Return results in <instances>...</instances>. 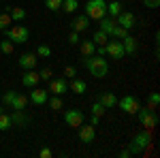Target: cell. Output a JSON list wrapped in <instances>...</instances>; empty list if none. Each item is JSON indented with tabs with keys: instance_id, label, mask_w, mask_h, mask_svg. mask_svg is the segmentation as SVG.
<instances>
[{
	"instance_id": "1",
	"label": "cell",
	"mask_w": 160,
	"mask_h": 158,
	"mask_svg": "<svg viewBox=\"0 0 160 158\" xmlns=\"http://www.w3.org/2000/svg\"><path fill=\"white\" fill-rule=\"evenodd\" d=\"M83 66L90 71V75H94L98 79H102L105 75L109 73V62L105 60V56H96V54L83 58Z\"/></svg>"
},
{
	"instance_id": "2",
	"label": "cell",
	"mask_w": 160,
	"mask_h": 158,
	"mask_svg": "<svg viewBox=\"0 0 160 158\" xmlns=\"http://www.w3.org/2000/svg\"><path fill=\"white\" fill-rule=\"evenodd\" d=\"M149 143H152V133L145 128V130H141L132 137V141L128 143V150H130V154H141L143 150L149 147Z\"/></svg>"
},
{
	"instance_id": "3",
	"label": "cell",
	"mask_w": 160,
	"mask_h": 158,
	"mask_svg": "<svg viewBox=\"0 0 160 158\" xmlns=\"http://www.w3.org/2000/svg\"><path fill=\"white\" fill-rule=\"evenodd\" d=\"M4 34L7 38L11 41V43H17V45H24L28 43V37H30V30L26 28L24 24H15V26H9L7 30H4Z\"/></svg>"
},
{
	"instance_id": "4",
	"label": "cell",
	"mask_w": 160,
	"mask_h": 158,
	"mask_svg": "<svg viewBox=\"0 0 160 158\" xmlns=\"http://www.w3.org/2000/svg\"><path fill=\"white\" fill-rule=\"evenodd\" d=\"M83 9H86L88 19L98 22L100 17H105V15H107V0H88Z\"/></svg>"
},
{
	"instance_id": "5",
	"label": "cell",
	"mask_w": 160,
	"mask_h": 158,
	"mask_svg": "<svg viewBox=\"0 0 160 158\" xmlns=\"http://www.w3.org/2000/svg\"><path fill=\"white\" fill-rule=\"evenodd\" d=\"M137 118H139V122H141V126H145L148 130H152L154 126H158V115H156V111L148 109V107H139Z\"/></svg>"
},
{
	"instance_id": "6",
	"label": "cell",
	"mask_w": 160,
	"mask_h": 158,
	"mask_svg": "<svg viewBox=\"0 0 160 158\" xmlns=\"http://www.w3.org/2000/svg\"><path fill=\"white\" fill-rule=\"evenodd\" d=\"M118 105H120V109H122L124 113H137V111H139V107H141L139 98L132 96V94H126V96H122L120 100H118Z\"/></svg>"
},
{
	"instance_id": "7",
	"label": "cell",
	"mask_w": 160,
	"mask_h": 158,
	"mask_svg": "<svg viewBox=\"0 0 160 158\" xmlns=\"http://www.w3.org/2000/svg\"><path fill=\"white\" fill-rule=\"evenodd\" d=\"M105 49H107V56H109V58H113V60H122L124 56H126V54H124V47H122V41H118V38L107 41Z\"/></svg>"
},
{
	"instance_id": "8",
	"label": "cell",
	"mask_w": 160,
	"mask_h": 158,
	"mask_svg": "<svg viewBox=\"0 0 160 158\" xmlns=\"http://www.w3.org/2000/svg\"><path fill=\"white\" fill-rule=\"evenodd\" d=\"M64 122H66L71 128H79V126L86 122V115L79 109H68V111H64Z\"/></svg>"
},
{
	"instance_id": "9",
	"label": "cell",
	"mask_w": 160,
	"mask_h": 158,
	"mask_svg": "<svg viewBox=\"0 0 160 158\" xmlns=\"http://www.w3.org/2000/svg\"><path fill=\"white\" fill-rule=\"evenodd\" d=\"M115 24L118 26H122V28H126V30H132L137 26V17H135V13H130V11H120V15L115 17Z\"/></svg>"
},
{
	"instance_id": "10",
	"label": "cell",
	"mask_w": 160,
	"mask_h": 158,
	"mask_svg": "<svg viewBox=\"0 0 160 158\" xmlns=\"http://www.w3.org/2000/svg\"><path fill=\"white\" fill-rule=\"evenodd\" d=\"M96 139V126L92 124H81L79 126V141L81 143H92Z\"/></svg>"
},
{
	"instance_id": "11",
	"label": "cell",
	"mask_w": 160,
	"mask_h": 158,
	"mask_svg": "<svg viewBox=\"0 0 160 158\" xmlns=\"http://www.w3.org/2000/svg\"><path fill=\"white\" fill-rule=\"evenodd\" d=\"M66 90H68V84H66L64 77H60V79H49V92H51V94L62 96Z\"/></svg>"
},
{
	"instance_id": "12",
	"label": "cell",
	"mask_w": 160,
	"mask_h": 158,
	"mask_svg": "<svg viewBox=\"0 0 160 158\" xmlns=\"http://www.w3.org/2000/svg\"><path fill=\"white\" fill-rule=\"evenodd\" d=\"M17 62H19V66H22L24 71H30V69H34V66H37L38 56H37V54H30V51H28V54H22Z\"/></svg>"
},
{
	"instance_id": "13",
	"label": "cell",
	"mask_w": 160,
	"mask_h": 158,
	"mask_svg": "<svg viewBox=\"0 0 160 158\" xmlns=\"http://www.w3.org/2000/svg\"><path fill=\"white\" fill-rule=\"evenodd\" d=\"M11 124H15L17 128H26L28 124H30V115H26L24 111H13L11 113Z\"/></svg>"
},
{
	"instance_id": "14",
	"label": "cell",
	"mask_w": 160,
	"mask_h": 158,
	"mask_svg": "<svg viewBox=\"0 0 160 158\" xmlns=\"http://www.w3.org/2000/svg\"><path fill=\"white\" fill-rule=\"evenodd\" d=\"M47 98H49V92H45V90H41V88H32V92H30V100L34 103V105H45L47 103Z\"/></svg>"
},
{
	"instance_id": "15",
	"label": "cell",
	"mask_w": 160,
	"mask_h": 158,
	"mask_svg": "<svg viewBox=\"0 0 160 158\" xmlns=\"http://www.w3.org/2000/svg\"><path fill=\"white\" fill-rule=\"evenodd\" d=\"M71 28H73L75 32H83V30H88V28H90V19H88L86 13L79 15V17H75L73 22H71Z\"/></svg>"
},
{
	"instance_id": "16",
	"label": "cell",
	"mask_w": 160,
	"mask_h": 158,
	"mask_svg": "<svg viewBox=\"0 0 160 158\" xmlns=\"http://www.w3.org/2000/svg\"><path fill=\"white\" fill-rule=\"evenodd\" d=\"M38 81H41V77H38V73H34V69L26 71L24 77H22V84H24L26 88H37Z\"/></svg>"
},
{
	"instance_id": "17",
	"label": "cell",
	"mask_w": 160,
	"mask_h": 158,
	"mask_svg": "<svg viewBox=\"0 0 160 158\" xmlns=\"http://www.w3.org/2000/svg\"><path fill=\"white\" fill-rule=\"evenodd\" d=\"M79 45V51H81V56L88 58V56H94L96 54V43L90 38V41H81V43H77Z\"/></svg>"
},
{
	"instance_id": "18",
	"label": "cell",
	"mask_w": 160,
	"mask_h": 158,
	"mask_svg": "<svg viewBox=\"0 0 160 158\" xmlns=\"http://www.w3.org/2000/svg\"><path fill=\"white\" fill-rule=\"evenodd\" d=\"M98 100L105 105V109H113V107L118 105V96H115L113 92H100Z\"/></svg>"
},
{
	"instance_id": "19",
	"label": "cell",
	"mask_w": 160,
	"mask_h": 158,
	"mask_svg": "<svg viewBox=\"0 0 160 158\" xmlns=\"http://www.w3.org/2000/svg\"><path fill=\"white\" fill-rule=\"evenodd\" d=\"M122 47H124V54L135 56V54H137V38L130 37V34H126V37L122 38Z\"/></svg>"
},
{
	"instance_id": "20",
	"label": "cell",
	"mask_w": 160,
	"mask_h": 158,
	"mask_svg": "<svg viewBox=\"0 0 160 158\" xmlns=\"http://www.w3.org/2000/svg\"><path fill=\"white\" fill-rule=\"evenodd\" d=\"M4 13L11 15L13 22H24L26 19V11L22 9V7H4Z\"/></svg>"
},
{
	"instance_id": "21",
	"label": "cell",
	"mask_w": 160,
	"mask_h": 158,
	"mask_svg": "<svg viewBox=\"0 0 160 158\" xmlns=\"http://www.w3.org/2000/svg\"><path fill=\"white\" fill-rule=\"evenodd\" d=\"M68 88L73 90L75 94H86L88 84L83 81V79H77V77H73V79H71V84H68Z\"/></svg>"
},
{
	"instance_id": "22",
	"label": "cell",
	"mask_w": 160,
	"mask_h": 158,
	"mask_svg": "<svg viewBox=\"0 0 160 158\" xmlns=\"http://www.w3.org/2000/svg\"><path fill=\"white\" fill-rule=\"evenodd\" d=\"M26 105H28V96L26 94H15V98H13V103H11V109H17V111H24L26 109Z\"/></svg>"
},
{
	"instance_id": "23",
	"label": "cell",
	"mask_w": 160,
	"mask_h": 158,
	"mask_svg": "<svg viewBox=\"0 0 160 158\" xmlns=\"http://www.w3.org/2000/svg\"><path fill=\"white\" fill-rule=\"evenodd\" d=\"M120 11H122V2L120 0H111V2H107V15L109 17H118L120 15Z\"/></svg>"
},
{
	"instance_id": "24",
	"label": "cell",
	"mask_w": 160,
	"mask_h": 158,
	"mask_svg": "<svg viewBox=\"0 0 160 158\" xmlns=\"http://www.w3.org/2000/svg\"><path fill=\"white\" fill-rule=\"evenodd\" d=\"M98 24H100V30H102L105 34H111V30H113L115 22H113V17L105 15V17H100V19H98Z\"/></svg>"
},
{
	"instance_id": "25",
	"label": "cell",
	"mask_w": 160,
	"mask_h": 158,
	"mask_svg": "<svg viewBox=\"0 0 160 158\" xmlns=\"http://www.w3.org/2000/svg\"><path fill=\"white\" fill-rule=\"evenodd\" d=\"M79 9V0H62V11L64 13H75Z\"/></svg>"
},
{
	"instance_id": "26",
	"label": "cell",
	"mask_w": 160,
	"mask_h": 158,
	"mask_svg": "<svg viewBox=\"0 0 160 158\" xmlns=\"http://www.w3.org/2000/svg\"><path fill=\"white\" fill-rule=\"evenodd\" d=\"M158 105H160V94H158V92H152V94L148 96V109L156 111V109H158Z\"/></svg>"
},
{
	"instance_id": "27",
	"label": "cell",
	"mask_w": 160,
	"mask_h": 158,
	"mask_svg": "<svg viewBox=\"0 0 160 158\" xmlns=\"http://www.w3.org/2000/svg\"><path fill=\"white\" fill-rule=\"evenodd\" d=\"M126 34H128V30H126V28H122V26H118V24H115V26H113V30H111V34H109V37H111V38H118V41H122V38L126 37Z\"/></svg>"
},
{
	"instance_id": "28",
	"label": "cell",
	"mask_w": 160,
	"mask_h": 158,
	"mask_svg": "<svg viewBox=\"0 0 160 158\" xmlns=\"http://www.w3.org/2000/svg\"><path fill=\"white\" fill-rule=\"evenodd\" d=\"M47 103H49V107H51L53 111H62V107H64V103H62V96H56V94L47 98Z\"/></svg>"
},
{
	"instance_id": "29",
	"label": "cell",
	"mask_w": 160,
	"mask_h": 158,
	"mask_svg": "<svg viewBox=\"0 0 160 158\" xmlns=\"http://www.w3.org/2000/svg\"><path fill=\"white\" fill-rule=\"evenodd\" d=\"M92 41H94V43H96V45H107V41H109V34H105V32H102V30H96V32H94V37H92Z\"/></svg>"
},
{
	"instance_id": "30",
	"label": "cell",
	"mask_w": 160,
	"mask_h": 158,
	"mask_svg": "<svg viewBox=\"0 0 160 158\" xmlns=\"http://www.w3.org/2000/svg\"><path fill=\"white\" fill-rule=\"evenodd\" d=\"M11 126H13L11 124V115L2 111V113H0V130H9Z\"/></svg>"
},
{
	"instance_id": "31",
	"label": "cell",
	"mask_w": 160,
	"mask_h": 158,
	"mask_svg": "<svg viewBox=\"0 0 160 158\" xmlns=\"http://www.w3.org/2000/svg\"><path fill=\"white\" fill-rule=\"evenodd\" d=\"M13 49H15V43H11L9 38H7V41H0V51H2V54L11 56V54H13Z\"/></svg>"
},
{
	"instance_id": "32",
	"label": "cell",
	"mask_w": 160,
	"mask_h": 158,
	"mask_svg": "<svg viewBox=\"0 0 160 158\" xmlns=\"http://www.w3.org/2000/svg\"><path fill=\"white\" fill-rule=\"evenodd\" d=\"M105 105H102V103H100V100H94V105H92V115H105Z\"/></svg>"
},
{
	"instance_id": "33",
	"label": "cell",
	"mask_w": 160,
	"mask_h": 158,
	"mask_svg": "<svg viewBox=\"0 0 160 158\" xmlns=\"http://www.w3.org/2000/svg\"><path fill=\"white\" fill-rule=\"evenodd\" d=\"M11 24H13L11 15H9V13H2V15H0V30H7Z\"/></svg>"
},
{
	"instance_id": "34",
	"label": "cell",
	"mask_w": 160,
	"mask_h": 158,
	"mask_svg": "<svg viewBox=\"0 0 160 158\" xmlns=\"http://www.w3.org/2000/svg\"><path fill=\"white\" fill-rule=\"evenodd\" d=\"M37 56L38 58H49L51 56V47L49 45H38L37 47Z\"/></svg>"
},
{
	"instance_id": "35",
	"label": "cell",
	"mask_w": 160,
	"mask_h": 158,
	"mask_svg": "<svg viewBox=\"0 0 160 158\" xmlns=\"http://www.w3.org/2000/svg\"><path fill=\"white\" fill-rule=\"evenodd\" d=\"M45 7L49 9V11H60L62 9V0H45Z\"/></svg>"
},
{
	"instance_id": "36",
	"label": "cell",
	"mask_w": 160,
	"mask_h": 158,
	"mask_svg": "<svg viewBox=\"0 0 160 158\" xmlns=\"http://www.w3.org/2000/svg\"><path fill=\"white\" fill-rule=\"evenodd\" d=\"M15 94H17L15 90H9V92L2 96V105H4V107H11V103H13V98H15Z\"/></svg>"
},
{
	"instance_id": "37",
	"label": "cell",
	"mask_w": 160,
	"mask_h": 158,
	"mask_svg": "<svg viewBox=\"0 0 160 158\" xmlns=\"http://www.w3.org/2000/svg\"><path fill=\"white\" fill-rule=\"evenodd\" d=\"M51 75H53V73H51V69H49V66H45V69H41L38 77H41L43 81H49V79H51Z\"/></svg>"
},
{
	"instance_id": "38",
	"label": "cell",
	"mask_w": 160,
	"mask_h": 158,
	"mask_svg": "<svg viewBox=\"0 0 160 158\" xmlns=\"http://www.w3.org/2000/svg\"><path fill=\"white\" fill-rule=\"evenodd\" d=\"M73 77H77V69L75 66H66L64 69V79H73Z\"/></svg>"
},
{
	"instance_id": "39",
	"label": "cell",
	"mask_w": 160,
	"mask_h": 158,
	"mask_svg": "<svg viewBox=\"0 0 160 158\" xmlns=\"http://www.w3.org/2000/svg\"><path fill=\"white\" fill-rule=\"evenodd\" d=\"M143 4H145L148 9H158V7H160V0H143Z\"/></svg>"
},
{
	"instance_id": "40",
	"label": "cell",
	"mask_w": 160,
	"mask_h": 158,
	"mask_svg": "<svg viewBox=\"0 0 160 158\" xmlns=\"http://www.w3.org/2000/svg\"><path fill=\"white\" fill-rule=\"evenodd\" d=\"M68 43H71V45H77V43H79V32H71V34H68Z\"/></svg>"
},
{
	"instance_id": "41",
	"label": "cell",
	"mask_w": 160,
	"mask_h": 158,
	"mask_svg": "<svg viewBox=\"0 0 160 158\" xmlns=\"http://www.w3.org/2000/svg\"><path fill=\"white\" fill-rule=\"evenodd\" d=\"M38 156H41V158H51V150H49V147H43V150L38 152Z\"/></svg>"
},
{
	"instance_id": "42",
	"label": "cell",
	"mask_w": 160,
	"mask_h": 158,
	"mask_svg": "<svg viewBox=\"0 0 160 158\" xmlns=\"http://www.w3.org/2000/svg\"><path fill=\"white\" fill-rule=\"evenodd\" d=\"M98 122H100L98 115H92V120H90V124H92V126H98Z\"/></svg>"
},
{
	"instance_id": "43",
	"label": "cell",
	"mask_w": 160,
	"mask_h": 158,
	"mask_svg": "<svg viewBox=\"0 0 160 158\" xmlns=\"http://www.w3.org/2000/svg\"><path fill=\"white\" fill-rule=\"evenodd\" d=\"M120 156H122V158H128V156H130V150H128V147H126V150H122V152H120Z\"/></svg>"
},
{
	"instance_id": "44",
	"label": "cell",
	"mask_w": 160,
	"mask_h": 158,
	"mask_svg": "<svg viewBox=\"0 0 160 158\" xmlns=\"http://www.w3.org/2000/svg\"><path fill=\"white\" fill-rule=\"evenodd\" d=\"M2 111H4V107H2V105H0V113H2Z\"/></svg>"
}]
</instances>
